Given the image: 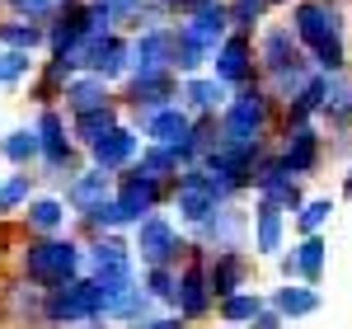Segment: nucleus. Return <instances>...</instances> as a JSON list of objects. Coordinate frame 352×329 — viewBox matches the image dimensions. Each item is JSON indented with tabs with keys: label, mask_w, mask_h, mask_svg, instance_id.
<instances>
[{
	"label": "nucleus",
	"mask_w": 352,
	"mask_h": 329,
	"mask_svg": "<svg viewBox=\"0 0 352 329\" xmlns=\"http://www.w3.org/2000/svg\"><path fill=\"white\" fill-rule=\"evenodd\" d=\"M292 28L320 71L329 76L348 71V43H343L348 19H343L338 0H292Z\"/></svg>",
	"instance_id": "obj_1"
},
{
	"label": "nucleus",
	"mask_w": 352,
	"mask_h": 329,
	"mask_svg": "<svg viewBox=\"0 0 352 329\" xmlns=\"http://www.w3.org/2000/svg\"><path fill=\"white\" fill-rule=\"evenodd\" d=\"M272 113H277V99L263 81L235 89L221 109V141H268Z\"/></svg>",
	"instance_id": "obj_2"
},
{
	"label": "nucleus",
	"mask_w": 352,
	"mask_h": 329,
	"mask_svg": "<svg viewBox=\"0 0 352 329\" xmlns=\"http://www.w3.org/2000/svg\"><path fill=\"white\" fill-rule=\"evenodd\" d=\"M19 264H24V277L43 282V287H61V282L80 277L85 249L76 245V240H66V235H38V240L24 245Z\"/></svg>",
	"instance_id": "obj_3"
},
{
	"label": "nucleus",
	"mask_w": 352,
	"mask_h": 329,
	"mask_svg": "<svg viewBox=\"0 0 352 329\" xmlns=\"http://www.w3.org/2000/svg\"><path fill=\"white\" fill-rule=\"evenodd\" d=\"M164 193H174V179H164V174H151V169H141V164H127V169H118V207H122V221L136 226V221H146L151 212H160Z\"/></svg>",
	"instance_id": "obj_4"
},
{
	"label": "nucleus",
	"mask_w": 352,
	"mask_h": 329,
	"mask_svg": "<svg viewBox=\"0 0 352 329\" xmlns=\"http://www.w3.org/2000/svg\"><path fill=\"white\" fill-rule=\"evenodd\" d=\"M85 320H104L99 306V282L94 277H71L61 287H47V329H66V325H85Z\"/></svg>",
	"instance_id": "obj_5"
},
{
	"label": "nucleus",
	"mask_w": 352,
	"mask_h": 329,
	"mask_svg": "<svg viewBox=\"0 0 352 329\" xmlns=\"http://www.w3.org/2000/svg\"><path fill=\"white\" fill-rule=\"evenodd\" d=\"M174 66H160V71H127V85H122V104L136 113V123H146L155 109L164 104H179V89L184 85H174Z\"/></svg>",
	"instance_id": "obj_6"
},
{
	"label": "nucleus",
	"mask_w": 352,
	"mask_h": 329,
	"mask_svg": "<svg viewBox=\"0 0 352 329\" xmlns=\"http://www.w3.org/2000/svg\"><path fill=\"white\" fill-rule=\"evenodd\" d=\"M207 259H212V249H202L192 240V254L179 264V301H174V310H179L184 320H202V315H212V306H217L212 277H207Z\"/></svg>",
	"instance_id": "obj_7"
},
{
	"label": "nucleus",
	"mask_w": 352,
	"mask_h": 329,
	"mask_svg": "<svg viewBox=\"0 0 352 329\" xmlns=\"http://www.w3.org/2000/svg\"><path fill=\"white\" fill-rule=\"evenodd\" d=\"M132 249L141 254V264H179V259L192 254V240H184L164 212H151L146 221H136Z\"/></svg>",
	"instance_id": "obj_8"
},
{
	"label": "nucleus",
	"mask_w": 352,
	"mask_h": 329,
	"mask_svg": "<svg viewBox=\"0 0 352 329\" xmlns=\"http://www.w3.org/2000/svg\"><path fill=\"white\" fill-rule=\"evenodd\" d=\"M71 56L80 61L85 71H94V76H104V81H118V76L132 71V38H122L118 28H109V33L85 38Z\"/></svg>",
	"instance_id": "obj_9"
},
{
	"label": "nucleus",
	"mask_w": 352,
	"mask_h": 329,
	"mask_svg": "<svg viewBox=\"0 0 352 329\" xmlns=\"http://www.w3.org/2000/svg\"><path fill=\"white\" fill-rule=\"evenodd\" d=\"M249 231H254V217H249L244 207H235V202H221L207 221H197V226H192V240L217 254V249H244Z\"/></svg>",
	"instance_id": "obj_10"
},
{
	"label": "nucleus",
	"mask_w": 352,
	"mask_h": 329,
	"mask_svg": "<svg viewBox=\"0 0 352 329\" xmlns=\"http://www.w3.org/2000/svg\"><path fill=\"white\" fill-rule=\"evenodd\" d=\"M277 156L287 160V169H292L296 179H310V174L320 169V160H324V132H320V123H315V118H310V123H287Z\"/></svg>",
	"instance_id": "obj_11"
},
{
	"label": "nucleus",
	"mask_w": 352,
	"mask_h": 329,
	"mask_svg": "<svg viewBox=\"0 0 352 329\" xmlns=\"http://www.w3.org/2000/svg\"><path fill=\"white\" fill-rule=\"evenodd\" d=\"M217 81H226L230 89H244V85H254V81H263L258 76V56H254V38L244 33V28H230L226 33V43H221L217 52Z\"/></svg>",
	"instance_id": "obj_12"
},
{
	"label": "nucleus",
	"mask_w": 352,
	"mask_h": 329,
	"mask_svg": "<svg viewBox=\"0 0 352 329\" xmlns=\"http://www.w3.org/2000/svg\"><path fill=\"white\" fill-rule=\"evenodd\" d=\"M5 320L19 329H47V287L33 277L10 282L5 287Z\"/></svg>",
	"instance_id": "obj_13"
},
{
	"label": "nucleus",
	"mask_w": 352,
	"mask_h": 329,
	"mask_svg": "<svg viewBox=\"0 0 352 329\" xmlns=\"http://www.w3.org/2000/svg\"><path fill=\"white\" fill-rule=\"evenodd\" d=\"M71 137L76 132H66V118L47 104V109L38 113V141H43V164L52 169V174H76L71 164H76V151H71Z\"/></svg>",
	"instance_id": "obj_14"
},
{
	"label": "nucleus",
	"mask_w": 352,
	"mask_h": 329,
	"mask_svg": "<svg viewBox=\"0 0 352 329\" xmlns=\"http://www.w3.org/2000/svg\"><path fill=\"white\" fill-rule=\"evenodd\" d=\"M254 259L263 254V259H277L282 254V240H287V207L277 202V198H258L254 202Z\"/></svg>",
	"instance_id": "obj_15"
},
{
	"label": "nucleus",
	"mask_w": 352,
	"mask_h": 329,
	"mask_svg": "<svg viewBox=\"0 0 352 329\" xmlns=\"http://www.w3.org/2000/svg\"><path fill=\"white\" fill-rule=\"evenodd\" d=\"M249 273H254V259H249V249H217L212 259H207V277H212V297H230V292H240L249 287Z\"/></svg>",
	"instance_id": "obj_16"
},
{
	"label": "nucleus",
	"mask_w": 352,
	"mask_h": 329,
	"mask_svg": "<svg viewBox=\"0 0 352 329\" xmlns=\"http://www.w3.org/2000/svg\"><path fill=\"white\" fill-rule=\"evenodd\" d=\"M113 193H118V179H113L109 169H80V174H71V184H66V207L85 217L89 207H99V202H109Z\"/></svg>",
	"instance_id": "obj_17"
},
{
	"label": "nucleus",
	"mask_w": 352,
	"mask_h": 329,
	"mask_svg": "<svg viewBox=\"0 0 352 329\" xmlns=\"http://www.w3.org/2000/svg\"><path fill=\"white\" fill-rule=\"evenodd\" d=\"M184 28L192 33V43H202L207 52H217L221 43H226V33H230V5L226 0H207V5H197L192 14H184Z\"/></svg>",
	"instance_id": "obj_18"
},
{
	"label": "nucleus",
	"mask_w": 352,
	"mask_h": 329,
	"mask_svg": "<svg viewBox=\"0 0 352 329\" xmlns=\"http://www.w3.org/2000/svg\"><path fill=\"white\" fill-rule=\"evenodd\" d=\"M282 315H287V325L292 320H310V315H320V306H324V297H320V287L315 282H300V277H282V287L268 297Z\"/></svg>",
	"instance_id": "obj_19"
},
{
	"label": "nucleus",
	"mask_w": 352,
	"mask_h": 329,
	"mask_svg": "<svg viewBox=\"0 0 352 329\" xmlns=\"http://www.w3.org/2000/svg\"><path fill=\"white\" fill-rule=\"evenodd\" d=\"M141 132L151 141H160V146H179V141L192 132V109L179 99V104H164V109H155L146 123H141Z\"/></svg>",
	"instance_id": "obj_20"
},
{
	"label": "nucleus",
	"mask_w": 352,
	"mask_h": 329,
	"mask_svg": "<svg viewBox=\"0 0 352 329\" xmlns=\"http://www.w3.org/2000/svg\"><path fill=\"white\" fill-rule=\"evenodd\" d=\"M89 160L99 164V169H109V174L127 169V164L136 160V132L127 127V123H118L104 141H94V146H89Z\"/></svg>",
	"instance_id": "obj_21"
},
{
	"label": "nucleus",
	"mask_w": 352,
	"mask_h": 329,
	"mask_svg": "<svg viewBox=\"0 0 352 329\" xmlns=\"http://www.w3.org/2000/svg\"><path fill=\"white\" fill-rule=\"evenodd\" d=\"M169 43H174L169 24L136 28V38H132V71H160V66H169Z\"/></svg>",
	"instance_id": "obj_22"
},
{
	"label": "nucleus",
	"mask_w": 352,
	"mask_h": 329,
	"mask_svg": "<svg viewBox=\"0 0 352 329\" xmlns=\"http://www.w3.org/2000/svg\"><path fill=\"white\" fill-rule=\"evenodd\" d=\"M230 94H235V89L226 81H217V76H184V89H179V99H184L192 113H221Z\"/></svg>",
	"instance_id": "obj_23"
},
{
	"label": "nucleus",
	"mask_w": 352,
	"mask_h": 329,
	"mask_svg": "<svg viewBox=\"0 0 352 329\" xmlns=\"http://www.w3.org/2000/svg\"><path fill=\"white\" fill-rule=\"evenodd\" d=\"M76 71H80V61H76L71 52H52V61L43 66V76H38V85H33V99L47 109L52 99H61V94H66V85L76 81Z\"/></svg>",
	"instance_id": "obj_24"
},
{
	"label": "nucleus",
	"mask_w": 352,
	"mask_h": 329,
	"mask_svg": "<svg viewBox=\"0 0 352 329\" xmlns=\"http://www.w3.org/2000/svg\"><path fill=\"white\" fill-rule=\"evenodd\" d=\"M320 118L329 123V132H352V76L348 71L329 76V99Z\"/></svg>",
	"instance_id": "obj_25"
},
{
	"label": "nucleus",
	"mask_w": 352,
	"mask_h": 329,
	"mask_svg": "<svg viewBox=\"0 0 352 329\" xmlns=\"http://www.w3.org/2000/svg\"><path fill=\"white\" fill-rule=\"evenodd\" d=\"M122 118H118V104H99V109H85V113H71V132L80 146H94V141H104L118 127Z\"/></svg>",
	"instance_id": "obj_26"
},
{
	"label": "nucleus",
	"mask_w": 352,
	"mask_h": 329,
	"mask_svg": "<svg viewBox=\"0 0 352 329\" xmlns=\"http://www.w3.org/2000/svg\"><path fill=\"white\" fill-rule=\"evenodd\" d=\"M66 109L71 113H85V109H99V104H113V94H109V81L104 76H94V71H85V76H76V81L66 85Z\"/></svg>",
	"instance_id": "obj_27"
},
{
	"label": "nucleus",
	"mask_w": 352,
	"mask_h": 329,
	"mask_svg": "<svg viewBox=\"0 0 352 329\" xmlns=\"http://www.w3.org/2000/svg\"><path fill=\"white\" fill-rule=\"evenodd\" d=\"M169 33H174V43H169V66L179 71V76H197L202 71V61H207V47L202 43H192V33L184 24H169Z\"/></svg>",
	"instance_id": "obj_28"
},
{
	"label": "nucleus",
	"mask_w": 352,
	"mask_h": 329,
	"mask_svg": "<svg viewBox=\"0 0 352 329\" xmlns=\"http://www.w3.org/2000/svg\"><path fill=\"white\" fill-rule=\"evenodd\" d=\"M296 249V268H300V282H315L320 287V277H324L329 268V240H324V231L320 235H300V245Z\"/></svg>",
	"instance_id": "obj_29"
},
{
	"label": "nucleus",
	"mask_w": 352,
	"mask_h": 329,
	"mask_svg": "<svg viewBox=\"0 0 352 329\" xmlns=\"http://www.w3.org/2000/svg\"><path fill=\"white\" fill-rule=\"evenodd\" d=\"M0 156H5L10 164H19V169H28L33 160H43L38 127H14V132H5V137H0Z\"/></svg>",
	"instance_id": "obj_30"
},
{
	"label": "nucleus",
	"mask_w": 352,
	"mask_h": 329,
	"mask_svg": "<svg viewBox=\"0 0 352 329\" xmlns=\"http://www.w3.org/2000/svg\"><path fill=\"white\" fill-rule=\"evenodd\" d=\"M263 306H268V297H258L254 287H240V292H230V297L217 301V315L226 320V325H249Z\"/></svg>",
	"instance_id": "obj_31"
},
{
	"label": "nucleus",
	"mask_w": 352,
	"mask_h": 329,
	"mask_svg": "<svg viewBox=\"0 0 352 329\" xmlns=\"http://www.w3.org/2000/svg\"><path fill=\"white\" fill-rule=\"evenodd\" d=\"M24 221H28V231H38V235H56L66 226V202L61 198H33L24 207Z\"/></svg>",
	"instance_id": "obj_32"
},
{
	"label": "nucleus",
	"mask_w": 352,
	"mask_h": 329,
	"mask_svg": "<svg viewBox=\"0 0 352 329\" xmlns=\"http://www.w3.org/2000/svg\"><path fill=\"white\" fill-rule=\"evenodd\" d=\"M0 43H5V47H24V52H38V47L47 43V28L38 24V19H24V14H14V19H5V24H0Z\"/></svg>",
	"instance_id": "obj_33"
},
{
	"label": "nucleus",
	"mask_w": 352,
	"mask_h": 329,
	"mask_svg": "<svg viewBox=\"0 0 352 329\" xmlns=\"http://www.w3.org/2000/svg\"><path fill=\"white\" fill-rule=\"evenodd\" d=\"M127 264H132V245L118 240V235H109V231L89 245V268H94V273H99V268H127Z\"/></svg>",
	"instance_id": "obj_34"
},
{
	"label": "nucleus",
	"mask_w": 352,
	"mask_h": 329,
	"mask_svg": "<svg viewBox=\"0 0 352 329\" xmlns=\"http://www.w3.org/2000/svg\"><path fill=\"white\" fill-rule=\"evenodd\" d=\"M155 301L174 306L179 301V264H146V282H141Z\"/></svg>",
	"instance_id": "obj_35"
},
{
	"label": "nucleus",
	"mask_w": 352,
	"mask_h": 329,
	"mask_svg": "<svg viewBox=\"0 0 352 329\" xmlns=\"http://www.w3.org/2000/svg\"><path fill=\"white\" fill-rule=\"evenodd\" d=\"M333 212H338L333 198H305V202L296 207V231L300 235H320L329 221H333Z\"/></svg>",
	"instance_id": "obj_36"
},
{
	"label": "nucleus",
	"mask_w": 352,
	"mask_h": 329,
	"mask_svg": "<svg viewBox=\"0 0 352 329\" xmlns=\"http://www.w3.org/2000/svg\"><path fill=\"white\" fill-rule=\"evenodd\" d=\"M141 169H151V174H164V179H179V151L174 146H160V141H146V151H141Z\"/></svg>",
	"instance_id": "obj_37"
},
{
	"label": "nucleus",
	"mask_w": 352,
	"mask_h": 329,
	"mask_svg": "<svg viewBox=\"0 0 352 329\" xmlns=\"http://www.w3.org/2000/svg\"><path fill=\"white\" fill-rule=\"evenodd\" d=\"M33 71V52H24V47H5L0 52V85H19Z\"/></svg>",
	"instance_id": "obj_38"
},
{
	"label": "nucleus",
	"mask_w": 352,
	"mask_h": 329,
	"mask_svg": "<svg viewBox=\"0 0 352 329\" xmlns=\"http://www.w3.org/2000/svg\"><path fill=\"white\" fill-rule=\"evenodd\" d=\"M226 5H230V24L244 28V33H254V28H258V19L272 10L268 0H226Z\"/></svg>",
	"instance_id": "obj_39"
},
{
	"label": "nucleus",
	"mask_w": 352,
	"mask_h": 329,
	"mask_svg": "<svg viewBox=\"0 0 352 329\" xmlns=\"http://www.w3.org/2000/svg\"><path fill=\"white\" fill-rule=\"evenodd\" d=\"M28 193H33V174H10L5 184H0V212H14L19 202H28Z\"/></svg>",
	"instance_id": "obj_40"
},
{
	"label": "nucleus",
	"mask_w": 352,
	"mask_h": 329,
	"mask_svg": "<svg viewBox=\"0 0 352 329\" xmlns=\"http://www.w3.org/2000/svg\"><path fill=\"white\" fill-rule=\"evenodd\" d=\"M164 19H169V5H164V0H141L127 24H132V33H136V28H160Z\"/></svg>",
	"instance_id": "obj_41"
},
{
	"label": "nucleus",
	"mask_w": 352,
	"mask_h": 329,
	"mask_svg": "<svg viewBox=\"0 0 352 329\" xmlns=\"http://www.w3.org/2000/svg\"><path fill=\"white\" fill-rule=\"evenodd\" d=\"M14 14H24V19H38V24H47L56 10H61V0H5Z\"/></svg>",
	"instance_id": "obj_42"
},
{
	"label": "nucleus",
	"mask_w": 352,
	"mask_h": 329,
	"mask_svg": "<svg viewBox=\"0 0 352 329\" xmlns=\"http://www.w3.org/2000/svg\"><path fill=\"white\" fill-rule=\"evenodd\" d=\"M89 5H99L113 24H127V19H132V10L141 5V0H89Z\"/></svg>",
	"instance_id": "obj_43"
},
{
	"label": "nucleus",
	"mask_w": 352,
	"mask_h": 329,
	"mask_svg": "<svg viewBox=\"0 0 352 329\" xmlns=\"http://www.w3.org/2000/svg\"><path fill=\"white\" fill-rule=\"evenodd\" d=\"M282 325H287V315H282V310L268 301V306H263V310H258V315H254V320H249L244 329H282Z\"/></svg>",
	"instance_id": "obj_44"
},
{
	"label": "nucleus",
	"mask_w": 352,
	"mask_h": 329,
	"mask_svg": "<svg viewBox=\"0 0 352 329\" xmlns=\"http://www.w3.org/2000/svg\"><path fill=\"white\" fill-rule=\"evenodd\" d=\"M277 273H282V277H300V268H296V249H282V254H277Z\"/></svg>",
	"instance_id": "obj_45"
},
{
	"label": "nucleus",
	"mask_w": 352,
	"mask_h": 329,
	"mask_svg": "<svg viewBox=\"0 0 352 329\" xmlns=\"http://www.w3.org/2000/svg\"><path fill=\"white\" fill-rule=\"evenodd\" d=\"M136 329H184V315H160V320H146Z\"/></svg>",
	"instance_id": "obj_46"
},
{
	"label": "nucleus",
	"mask_w": 352,
	"mask_h": 329,
	"mask_svg": "<svg viewBox=\"0 0 352 329\" xmlns=\"http://www.w3.org/2000/svg\"><path fill=\"white\" fill-rule=\"evenodd\" d=\"M169 5V14H192L197 5H207V0H164Z\"/></svg>",
	"instance_id": "obj_47"
},
{
	"label": "nucleus",
	"mask_w": 352,
	"mask_h": 329,
	"mask_svg": "<svg viewBox=\"0 0 352 329\" xmlns=\"http://www.w3.org/2000/svg\"><path fill=\"white\" fill-rule=\"evenodd\" d=\"M343 198H352V160H348V174H343Z\"/></svg>",
	"instance_id": "obj_48"
},
{
	"label": "nucleus",
	"mask_w": 352,
	"mask_h": 329,
	"mask_svg": "<svg viewBox=\"0 0 352 329\" xmlns=\"http://www.w3.org/2000/svg\"><path fill=\"white\" fill-rule=\"evenodd\" d=\"M76 329H113V325H104V320H85V325H76Z\"/></svg>",
	"instance_id": "obj_49"
},
{
	"label": "nucleus",
	"mask_w": 352,
	"mask_h": 329,
	"mask_svg": "<svg viewBox=\"0 0 352 329\" xmlns=\"http://www.w3.org/2000/svg\"><path fill=\"white\" fill-rule=\"evenodd\" d=\"M268 5H292V0H268Z\"/></svg>",
	"instance_id": "obj_50"
},
{
	"label": "nucleus",
	"mask_w": 352,
	"mask_h": 329,
	"mask_svg": "<svg viewBox=\"0 0 352 329\" xmlns=\"http://www.w3.org/2000/svg\"><path fill=\"white\" fill-rule=\"evenodd\" d=\"M61 5H71V0H61Z\"/></svg>",
	"instance_id": "obj_51"
}]
</instances>
